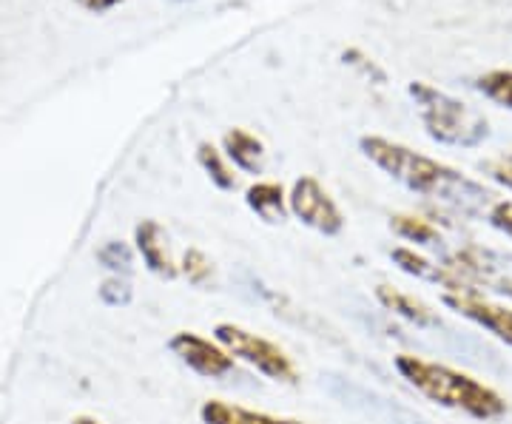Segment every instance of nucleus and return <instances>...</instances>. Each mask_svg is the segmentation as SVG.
<instances>
[{"instance_id":"14","label":"nucleus","mask_w":512,"mask_h":424,"mask_svg":"<svg viewBox=\"0 0 512 424\" xmlns=\"http://www.w3.org/2000/svg\"><path fill=\"white\" fill-rule=\"evenodd\" d=\"M390 228L407 242H416V245H436L441 242L439 228L424 217H416V214H396L390 220Z\"/></svg>"},{"instance_id":"1","label":"nucleus","mask_w":512,"mask_h":424,"mask_svg":"<svg viewBox=\"0 0 512 424\" xmlns=\"http://www.w3.org/2000/svg\"><path fill=\"white\" fill-rule=\"evenodd\" d=\"M359 148L373 166H379L384 174H390L404 188L416 191L427 200L453 205L464 214H476V211H484L487 205L493 208L498 203L487 185L476 183L467 174H461L458 168L439 163L427 154H419L396 140H387L379 134H365L359 140Z\"/></svg>"},{"instance_id":"4","label":"nucleus","mask_w":512,"mask_h":424,"mask_svg":"<svg viewBox=\"0 0 512 424\" xmlns=\"http://www.w3.org/2000/svg\"><path fill=\"white\" fill-rule=\"evenodd\" d=\"M214 339L220 342L225 351L231 353L237 362L251 365L256 373H262L265 379L279 382V385H296L299 382V368L293 362L285 348H279L276 342L248 331L234 322H220L214 328Z\"/></svg>"},{"instance_id":"10","label":"nucleus","mask_w":512,"mask_h":424,"mask_svg":"<svg viewBox=\"0 0 512 424\" xmlns=\"http://www.w3.org/2000/svg\"><path fill=\"white\" fill-rule=\"evenodd\" d=\"M376 299L382 302L390 314L402 316V319L419 325V328H436L439 325V314L427 302H421L416 294H407V291L390 288V285H379L376 288Z\"/></svg>"},{"instance_id":"19","label":"nucleus","mask_w":512,"mask_h":424,"mask_svg":"<svg viewBox=\"0 0 512 424\" xmlns=\"http://www.w3.org/2000/svg\"><path fill=\"white\" fill-rule=\"evenodd\" d=\"M484 174L487 177H493L495 183L507 185L512 191V157L507 160V157H498V160H487L484 163Z\"/></svg>"},{"instance_id":"22","label":"nucleus","mask_w":512,"mask_h":424,"mask_svg":"<svg viewBox=\"0 0 512 424\" xmlns=\"http://www.w3.org/2000/svg\"><path fill=\"white\" fill-rule=\"evenodd\" d=\"M72 424H103L100 419H94V416H74Z\"/></svg>"},{"instance_id":"21","label":"nucleus","mask_w":512,"mask_h":424,"mask_svg":"<svg viewBox=\"0 0 512 424\" xmlns=\"http://www.w3.org/2000/svg\"><path fill=\"white\" fill-rule=\"evenodd\" d=\"M77 6H83L86 12H94V15H103V12H109L114 6H120L123 0H74Z\"/></svg>"},{"instance_id":"11","label":"nucleus","mask_w":512,"mask_h":424,"mask_svg":"<svg viewBox=\"0 0 512 424\" xmlns=\"http://www.w3.org/2000/svg\"><path fill=\"white\" fill-rule=\"evenodd\" d=\"M200 419L205 424H305L299 419H285V416H271L262 410H251V407L231 405L222 399H208L200 407Z\"/></svg>"},{"instance_id":"5","label":"nucleus","mask_w":512,"mask_h":424,"mask_svg":"<svg viewBox=\"0 0 512 424\" xmlns=\"http://www.w3.org/2000/svg\"><path fill=\"white\" fill-rule=\"evenodd\" d=\"M288 208L299 222H305L308 228L336 237L345 228V214L339 203L330 197V191L319 183L316 177H299L288 191Z\"/></svg>"},{"instance_id":"17","label":"nucleus","mask_w":512,"mask_h":424,"mask_svg":"<svg viewBox=\"0 0 512 424\" xmlns=\"http://www.w3.org/2000/svg\"><path fill=\"white\" fill-rule=\"evenodd\" d=\"M97 259L111 271H131V248L126 242H106L97 251Z\"/></svg>"},{"instance_id":"8","label":"nucleus","mask_w":512,"mask_h":424,"mask_svg":"<svg viewBox=\"0 0 512 424\" xmlns=\"http://www.w3.org/2000/svg\"><path fill=\"white\" fill-rule=\"evenodd\" d=\"M134 248L143 257L151 274L163 279H174L180 274V262H174L168 248V234L157 220H143L134 228Z\"/></svg>"},{"instance_id":"15","label":"nucleus","mask_w":512,"mask_h":424,"mask_svg":"<svg viewBox=\"0 0 512 424\" xmlns=\"http://www.w3.org/2000/svg\"><path fill=\"white\" fill-rule=\"evenodd\" d=\"M476 89L490 103L512 111V69H493V72L481 74L476 80Z\"/></svg>"},{"instance_id":"2","label":"nucleus","mask_w":512,"mask_h":424,"mask_svg":"<svg viewBox=\"0 0 512 424\" xmlns=\"http://www.w3.org/2000/svg\"><path fill=\"white\" fill-rule=\"evenodd\" d=\"M393 365L402 373V379H407L424 399L436 405L458 410L478 422H495L507 413V402L501 399V393H495L490 385L478 382L470 373L427 362L413 353H399Z\"/></svg>"},{"instance_id":"13","label":"nucleus","mask_w":512,"mask_h":424,"mask_svg":"<svg viewBox=\"0 0 512 424\" xmlns=\"http://www.w3.org/2000/svg\"><path fill=\"white\" fill-rule=\"evenodd\" d=\"M197 160H200L202 171L211 177V183L222 188V191H234L237 188V174H234V166L228 163V157L222 154L220 148L214 143H200L197 146Z\"/></svg>"},{"instance_id":"3","label":"nucleus","mask_w":512,"mask_h":424,"mask_svg":"<svg viewBox=\"0 0 512 424\" xmlns=\"http://www.w3.org/2000/svg\"><path fill=\"white\" fill-rule=\"evenodd\" d=\"M407 92L416 100L421 126L427 131V137L441 143V146L476 148L490 137L487 117L481 111L470 109L464 100H458L453 94L441 92L424 80H413L407 86Z\"/></svg>"},{"instance_id":"16","label":"nucleus","mask_w":512,"mask_h":424,"mask_svg":"<svg viewBox=\"0 0 512 424\" xmlns=\"http://www.w3.org/2000/svg\"><path fill=\"white\" fill-rule=\"evenodd\" d=\"M180 274L191 285H208L214 279V262L205 257L200 248H188L180 259Z\"/></svg>"},{"instance_id":"18","label":"nucleus","mask_w":512,"mask_h":424,"mask_svg":"<svg viewBox=\"0 0 512 424\" xmlns=\"http://www.w3.org/2000/svg\"><path fill=\"white\" fill-rule=\"evenodd\" d=\"M490 225L512 240V200H498L490 208Z\"/></svg>"},{"instance_id":"12","label":"nucleus","mask_w":512,"mask_h":424,"mask_svg":"<svg viewBox=\"0 0 512 424\" xmlns=\"http://www.w3.org/2000/svg\"><path fill=\"white\" fill-rule=\"evenodd\" d=\"M245 203L254 211L259 220L265 222H282L288 217V191L279 183L262 180V183L248 185L245 191Z\"/></svg>"},{"instance_id":"7","label":"nucleus","mask_w":512,"mask_h":424,"mask_svg":"<svg viewBox=\"0 0 512 424\" xmlns=\"http://www.w3.org/2000/svg\"><path fill=\"white\" fill-rule=\"evenodd\" d=\"M444 305H450L453 311L461 316L473 319L476 325L487 328V331L498 336L504 345L512 348V308L507 305H495L490 299L478 294V291H467V294H444Z\"/></svg>"},{"instance_id":"6","label":"nucleus","mask_w":512,"mask_h":424,"mask_svg":"<svg viewBox=\"0 0 512 424\" xmlns=\"http://www.w3.org/2000/svg\"><path fill=\"white\" fill-rule=\"evenodd\" d=\"M171 353L183 362L185 368L194 370L202 379H222L237 370V359L222 348L220 342L205 339L194 331H180L168 342Z\"/></svg>"},{"instance_id":"9","label":"nucleus","mask_w":512,"mask_h":424,"mask_svg":"<svg viewBox=\"0 0 512 424\" xmlns=\"http://www.w3.org/2000/svg\"><path fill=\"white\" fill-rule=\"evenodd\" d=\"M222 154L228 157V163L245 174H259L265 168V143L248 129H228L222 134Z\"/></svg>"},{"instance_id":"20","label":"nucleus","mask_w":512,"mask_h":424,"mask_svg":"<svg viewBox=\"0 0 512 424\" xmlns=\"http://www.w3.org/2000/svg\"><path fill=\"white\" fill-rule=\"evenodd\" d=\"M100 296H103V302H109V305H126L131 291H128V285L123 282V279L114 277V279H109V282H103Z\"/></svg>"}]
</instances>
